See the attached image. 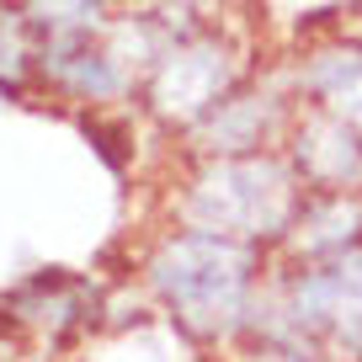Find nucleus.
I'll use <instances>...</instances> for the list:
<instances>
[{
  "label": "nucleus",
  "mask_w": 362,
  "mask_h": 362,
  "mask_svg": "<svg viewBox=\"0 0 362 362\" xmlns=\"http://www.w3.org/2000/svg\"><path fill=\"white\" fill-rule=\"evenodd\" d=\"M155 283L192 325H229L245 293V256L224 240H176L155 261Z\"/></svg>",
  "instance_id": "nucleus-1"
},
{
  "label": "nucleus",
  "mask_w": 362,
  "mask_h": 362,
  "mask_svg": "<svg viewBox=\"0 0 362 362\" xmlns=\"http://www.w3.org/2000/svg\"><path fill=\"white\" fill-rule=\"evenodd\" d=\"M197 218L224 229H272L288 214V176L261 160H240V165H218L197 187Z\"/></svg>",
  "instance_id": "nucleus-2"
},
{
  "label": "nucleus",
  "mask_w": 362,
  "mask_h": 362,
  "mask_svg": "<svg viewBox=\"0 0 362 362\" xmlns=\"http://www.w3.org/2000/svg\"><path fill=\"white\" fill-rule=\"evenodd\" d=\"M336 325L341 336L362 341V256L336 261L298 283V325Z\"/></svg>",
  "instance_id": "nucleus-3"
},
{
  "label": "nucleus",
  "mask_w": 362,
  "mask_h": 362,
  "mask_svg": "<svg viewBox=\"0 0 362 362\" xmlns=\"http://www.w3.org/2000/svg\"><path fill=\"white\" fill-rule=\"evenodd\" d=\"M224 75H229V64H224L218 48H208V43L203 48H181V54H170V64L160 69L155 96H160L165 112L192 117V112H203L218 90H224Z\"/></svg>",
  "instance_id": "nucleus-4"
},
{
  "label": "nucleus",
  "mask_w": 362,
  "mask_h": 362,
  "mask_svg": "<svg viewBox=\"0 0 362 362\" xmlns=\"http://www.w3.org/2000/svg\"><path fill=\"white\" fill-rule=\"evenodd\" d=\"M298 155H304L320 176H346V170H357L362 149H357V139L346 134V123H315L304 134V144H298Z\"/></svg>",
  "instance_id": "nucleus-5"
},
{
  "label": "nucleus",
  "mask_w": 362,
  "mask_h": 362,
  "mask_svg": "<svg viewBox=\"0 0 362 362\" xmlns=\"http://www.w3.org/2000/svg\"><path fill=\"white\" fill-rule=\"evenodd\" d=\"M315 86L325 90L346 117L362 123V59L357 54H330V64L315 69Z\"/></svg>",
  "instance_id": "nucleus-6"
}]
</instances>
